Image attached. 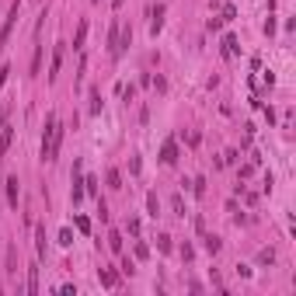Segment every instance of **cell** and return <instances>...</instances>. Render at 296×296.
<instances>
[{
	"mask_svg": "<svg viewBox=\"0 0 296 296\" xmlns=\"http://www.w3.org/2000/svg\"><path fill=\"white\" fill-rule=\"evenodd\" d=\"M108 248H112L115 255H122V251H126V248H122V234H118V230H112V234H108Z\"/></svg>",
	"mask_w": 296,
	"mask_h": 296,
	"instance_id": "9a60e30c",
	"label": "cell"
},
{
	"mask_svg": "<svg viewBox=\"0 0 296 296\" xmlns=\"http://www.w3.org/2000/svg\"><path fill=\"white\" fill-rule=\"evenodd\" d=\"M24 289H28V296L39 293V265H32V268H28V286H24Z\"/></svg>",
	"mask_w": 296,
	"mask_h": 296,
	"instance_id": "ba28073f",
	"label": "cell"
},
{
	"mask_svg": "<svg viewBox=\"0 0 296 296\" xmlns=\"http://www.w3.org/2000/svg\"><path fill=\"white\" fill-rule=\"evenodd\" d=\"M122 24L118 21H112V28H108V56L112 59H122Z\"/></svg>",
	"mask_w": 296,
	"mask_h": 296,
	"instance_id": "7a4b0ae2",
	"label": "cell"
},
{
	"mask_svg": "<svg viewBox=\"0 0 296 296\" xmlns=\"http://www.w3.org/2000/svg\"><path fill=\"white\" fill-rule=\"evenodd\" d=\"M42 66V45H35V56H32V73H39Z\"/></svg>",
	"mask_w": 296,
	"mask_h": 296,
	"instance_id": "44dd1931",
	"label": "cell"
},
{
	"mask_svg": "<svg viewBox=\"0 0 296 296\" xmlns=\"http://www.w3.org/2000/svg\"><path fill=\"white\" fill-rule=\"evenodd\" d=\"M181 255H185V261H192V258H195V248H192V244H185V248H181Z\"/></svg>",
	"mask_w": 296,
	"mask_h": 296,
	"instance_id": "83f0119b",
	"label": "cell"
},
{
	"mask_svg": "<svg viewBox=\"0 0 296 296\" xmlns=\"http://www.w3.org/2000/svg\"><path fill=\"white\" fill-rule=\"evenodd\" d=\"M160 28H164V4L150 7V35H157Z\"/></svg>",
	"mask_w": 296,
	"mask_h": 296,
	"instance_id": "5b68a950",
	"label": "cell"
},
{
	"mask_svg": "<svg viewBox=\"0 0 296 296\" xmlns=\"http://www.w3.org/2000/svg\"><path fill=\"white\" fill-rule=\"evenodd\" d=\"M219 45H223V56H227V59L237 56V39H234V35H223V42H219Z\"/></svg>",
	"mask_w": 296,
	"mask_h": 296,
	"instance_id": "30bf717a",
	"label": "cell"
},
{
	"mask_svg": "<svg viewBox=\"0 0 296 296\" xmlns=\"http://www.w3.org/2000/svg\"><path fill=\"white\" fill-rule=\"evenodd\" d=\"M11 139H14V129L11 126H0V157L11 150Z\"/></svg>",
	"mask_w": 296,
	"mask_h": 296,
	"instance_id": "52a82bcc",
	"label": "cell"
},
{
	"mask_svg": "<svg viewBox=\"0 0 296 296\" xmlns=\"http://www.w3.org/2000/svg\"><path fill=\"white\" fill-rule=\"evenodd\" d=\"M7 272H11V276L18 272V251H14V248H11V255H7Z\"/></svg>",
	"mask_w": 296,
	"mask_h": 296,
	"instance_id": "ac0fdd59",
	"label": "cell"
},
{
	"mask_svg": "<svg viewBox=\"0 0 296 296\" xmlns=\"http://www.w3.org/2000/svg\"><path fill=\"white\" fill-rule=\"evenodd\" d=\"M63 53H66V42H56V49H53V63H49V80L59 77V66H63Z\"/></svg>",
	"mask_w": 296,
	"mask_h": 296,
	"instance_id": "277c9868",
	"label": "cell"
},
{
	"mask_svg": "<svg viewBox=\"0 0 296 296\" xmlns=\"http://www.w3.org/2000/svg\"><path fill=\"white\" fill-rule=\"evenodd\" d=\"M7 73H11V66H0V87L7 84Z\"/></svg>",
	"mask_w": 296,
	"mask_h": 296,
	"instance_id": "f546056e",
	"label": "cell"
},
{
	"mask_svg": "<svg viewBox=\"0 0 296 296\" xmlns=\"http://www.w3.org/2000/svg\"><path fill=\"white\" fill-rule=\"evenodd\" d=\"M160 160H164V164H175L178 160V143L175 139H167V143L160 146Z\"/></svg>",
	"mask_w": 296,
	"mask_h": 296,
	"instance_id": "8992f818",
	"label": "cell"
},
{
	"mask_svg": "<svg viewBox=\"0 0 296 296\" xmlns=\"http://www.w3.org/2000/svg\"><path fill=\"white\" fill-rule=\"evenodd\" d=\"M18 0H14V4H11V11H7V18H4V28H0V49H4V42L11 39V32H14V21H18Z\"/></svg>",
	"mask_w": 296,
	"mask_h": 296,
	"instance_id": "3957f363",
	"label": "cell"
},
{
	"mask_svg": "<svg viewBox=\"0 0 296 296\" xmlns=\"http://www.w3.org/2000/svg\"><path fill=\"white\" fill-rule=\"evenodd\" d=\"M59 146H63V126L56 115L45 118V133H42V160H56Z\"/></svg>",
	"mask_w": 296,
	"mask_h": 296,
	"instance_id": "6da1fadb",
	"label": "cell"
},
{
	"mask_svg": "<svg viewBox=\"0 0 296 296\" xmlns=\"http://www.w3.org/2000/svg\"><path fill=\"white\" fill-rule=\"evenodd\" d=\"M192 192H195V195H206V181H202V178L192 181Z\"/></svg>",
	"mask_w": 296,
	"mask_h": 296,
	"instance_id": "cb8c5ba5",
	"label": "cell"
},
{
	"mask_svg": "<svg viewBox=\"0 0 296 296\" xmlns=\"http://www.w3.org/2000/svg\"><path fill=\"white\" fill-rule=\"evenodd\" d=\"M84 192L94 195V192H98V178H84Z\"/></svg>",
	"mask_w": 296,
	"mask_h": 296,
	"instance_id": "ffe728a7",
	"label": "cell"
},
{
	"mask_svg": "<svg viewBox=\"0 0 296 296\" xmlns=\"http://www.w3.org/2000/svg\"><path fill=\"white\" fill-rule=\"evenodd\" d=\"M223 164H237V150H227L223 160H219V167H223Z\"/></svg>",
	"mask_w": 296,
	"mask_h": 296,
	"instance_id": "484cf974",
	"label": "cell"
},
{
	"mask_svg": "<svg viewBox=\"0 0 296 296\" xmlns=\"http://www.w3.org/2000/svg\"><path fill=\"white\" fill-rule=\"evenodd\" d=\"M7 202H11V206H18V178H14V175L7 178Z\"/></svg>",
	"mask_w": 296,
	"mask_h": 296,
	"instance_id": "7c38bea8",
	"label": "cell"
},
{
	"mask_svg": "<svg viewBox=\"0 0 296 296\" xmlns=\"http://www.w3.org/2000/svg\"><path fill=\"white\" fill-rule=\"evenodd\" d=\"M73 227H77L80 234H91V219L87 216H73Z\"/></svg>",
	"mask_w": 296,
	"mask_h": 296,
	"instance_id": "2e32d148",
	"label": "cell"
},
{
	"mask_svg": "<svg viewBox=\"0 0 296 296\" xmlns=\"http://www.w3.org/2000/svg\"><path fill=\"white\" fill-rule=\"evenodd\" d=\"M206 251H209V255H219V251H223V240H219L216 234H206Z\"/></svg>",
	"mask_w": 296,
	"mask_h": 296,
	"instance_id": "8fae6325",
	"label": "cell"
},
{
	"mask_svg": "<svg viewBox=\"0 0 296 296\" xmlns=\"http://www.w3.org/2000/svg\"><path fill=\"white\" fill-rule=\"evenodd\" d=\"M105 181H108V188H122V175H118L115 167H108V171H105Z\"/></svg>",
	"mask_w": 296,
	"mask_h": 296,
	"instance_id": "5bb4252c",
	"label": "cell"
},
{
	"mask_svg": "<svg viewBox=\"0 0 296 296\" xmlns=\"http://www.w3.org/2000/svg\"><path fill=\"white\" fill-rule=\"evenodd\" d=\"M157 248H160V251H171V237L160 234V237H157Z\"/></svg>",
	"mask_w": 296,
	"mask_h": 296,
	"instance_id": "d4e9b609",
	"label": "cell"
},
{
	"mask_svg": "<svg viewBox=\"0 0 296 296\" xmlns=\"http://www.w3.org/2000/svg\"><path fill=\"white\" fill-rule=\"evenodd\" d=\"M112 7H122V0H112Z\"/></svg>",
	"mask_w": 296,
	"mask_h": 296,
	"instance_id": "1f68e13d",
	"label": "cell"
},
{
	"mask_svg": "<svg viewBox=\"0 0 296 296\" xmlns=\"http://www.w3.org/2000/svg\"><path fill=\"white\" fill-rule=\"evenodd\" d=\"M4 118H7V105H0V126H4Z\"/></svg>",
	"mask_w": 296,
	"mask_h": 296,
	"instance_id": "4dcf8cb0",
	"label": "cell"
},
{
	"mask_svg": "<svg viewBox=\"0 0 296 296\" xmlns=\"http://www.w3.org/2000/svg\"><path fill=\"white\" fill-rule=\"evenodd\" d=\"M171 206H175V213H178V216H185V206H181V195H175V199H171Z\"/></svg>",
	"mask_w": 296,
	"mask_h": 296,
	"instance_id": "4316f807",
	"label": "cell"
},
{
	"mask_svg": "<svg viewBox=\"0 0 296 296\" xmlns=\"http://www.w3.org/2000/svg\"><path fill=\"white\" fill-rule=\"evenodd\" d=\"M59 244L70 248V244H73V234H70V230H59Z\"/></svg>",
	"mask_w": 296,
	"mask_h": 296,
	"instance_id": "603a6c76",
	"label": "cell"
},
{
	"mask_svg": "<svg viewBox=\"0 0 296 296\" xmlns=\"http://www.w3.org/2000/svg\"><path fill=\"white\" fill-rule=\"evenodd\" d=\"M258 261H261V265H272V261H276V251H272V248H265V251L258 255Z\"/></svg>",
	"mask_w": 296,
	"mask_h": 296,
	"instance_id": "d6986e66",
	"label": "cell"
},
{
	"mask_svg": "<svg viewBox=\"0 0 296 296\" xmlns=\"http://www.w3.org/2000/svg\"><path fill=\"white\" fill-rule=\"evenodd\" d=\"M146 209H150V216H157V213H160V202H157V195H154V192L146 195Z\"/></svg>",
	"mask_w": 296,
	"mask_h": 296,
	"instance_id": "e0dca14e",
	"label": "cell"
},
{
	"mask_svg": "<svg viewBox=\"0 0 296 296\" xmlns=\"http://www.w3.org/2000/svg\"><path fill=\"white\" fill-rule=\"evenodd\" d=\"M98 276H101V286H108V289H115V286H118V276H115V268H101Z\"/></svg>",
	"mask_w": 296,
	"mask_h": 296,
	"instance_id": "9c48e42d",
	"label": "cell"
},
{
	"mask_svg": "<svg viewBox=\"0 0 296 296\" xmlns=\"http://www.w3.org/2000/svg\"><path fill=\"white\" fill-rule=\"evenodd\" d=\"M84 42H87V21H80L77 35H73V49H84Z\"/></svg>",
	"mask_w": 296,
	"mask_h": 296,
	"instance_id": "4fadbf2b",
	"label": "cell"
},
{
	"mask_svg": "<svg viewBox=\"0 0 296 296\" xmlns=\"http://www.w3.org/2000/svg\"><path fill=\"white\" fill-rule=\"evenodd\" d=\"M98 108H101V94L94 91V94H91V112H98Z\"/></svg>",
	"mask_w": 296,
	"mask_h": 296,
	"instance_id": "f1b7e54d",
	"label": "cell"
},
{
	"mask_svg": "<svg viewBox=\"0 0 296 296\" xmlns=\"http://www.w3.org/2000/svg\"><path fill=\"white\" fill-rule=\"evenodd\" d=\"M35 237H39V255H45V227H39Z\"/></svg>",
	"mask_w": 296,
	"mask_h": 296,
	"instance_id": "7402d4cb",
	"label": "cell"
}]
</instances>
